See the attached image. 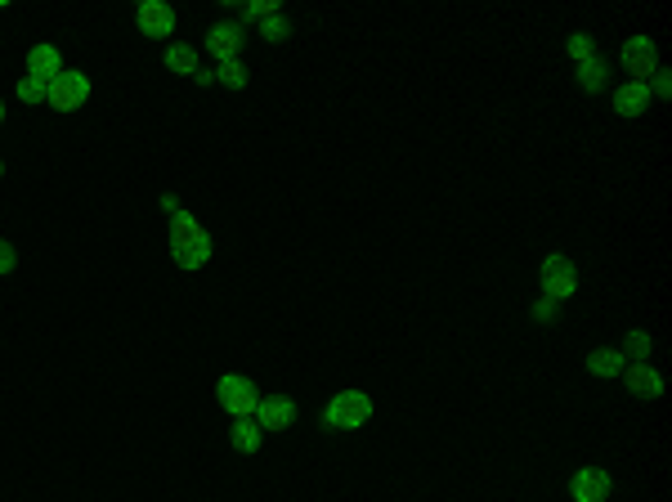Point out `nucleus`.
I'll return each instance as SVG.
<instances>
[{
	"instance_id": "nucleus-1",
	"label": "nucleus",
	"mask_w": 672,
	"mask_h": 502,
	"mask_svg": "<svg viewBox=\"0 0 672 502\" xmlns=\"http://www.w3.org/2000/svg\"><path fill=\"white\" fill-rule=\"evenodd\" d=\"M211 251H216V243L198 225V216H189V211H175L170 216V256H175L180 269H202L211 260Z\"/></svg>"
},
{
	"instance_id": "nucleus-2",
	"label": "nucleus",
	"mask_w": 672,
	"mask_h": 502,
	"mask_svg": "<svg viewBox=\"0 0 672 502\" xmlns=\"http://www.w3.org/2000/svg\"><path fill=\"white\" fill-rule=\"evenodd\" d=\"M368 417H373V399L364 390H341L323 408V426H332V431H359Z\"/></svg>"
},
{
	"instance_id": "nucleus-3",
	"label": "nucleus",
	"mask_w": 672,
	"mask_h": 502,
	"mask_svg": "<svg viewBox=\"0 0 672 502\" xmlns=\"http://www.w3.org/2000/svg\"><path fill=\"white\" fill-rule=\"evenodd\" d=\"M86 99H90V77L77 72V68H63V72L50 81V95H45V104H50L54 113H77Z\"/></svg>"
},
{
	"instance_id": "nucleus-4",
	"label": "nucleus",
	"mask_w": 672,
	"mask_h": 502,
	"mask_svg": "<svg viewBox=\"0 0 672 502\" xmlns=\"http://www.w3.org/2000/svg\"><path fill=\"white\" fill-rule=\"evenodd\" d=\"M216 399H220V408L225 413H234V417H252L256 413V404H261V390H256V381L252 376H220V386H216Z\"/></svg>"
},
{
	"instance_id": "nucleus-5",
	"label": "nucleus",
	"mask_w": 672,
	"mask_h": 502,
	"mask_svg": "<svg viewBox=\"0 0 672 502\" xmlns=\"http://www.w3.org/2000/svg\"><path fill=\"white\" fill-rule=\"evenodd\" d=\"M574 292H578V269H574V260H569V256H547V260H542V296L565 301V296H574Z\"/></svg>"
},
{
	"instance_id": "nucleus-6",
	"label": "nucleus",
	"mask_w": 672,
	"mask_h": 502,
	"mask_svg": "<svg viewBox=\"0 0 672 502\" xmlns=\"http://www.w3.org/2000/svg\"><path fill=\"white\" fill-rule=\"evenodd\" d=\"M623 72H632V81H650L655 72H659V59H655V41L650 36H632L628 45H623Z\"/></svg>"
},
{
	"instance_id": "nucleus-7",
	"label": "nucleus",
	"mask_w": 672,
	"mask_h": 502,
	"mask_svg": "<svg viewBox=\"0 0 672 502\" xmlns=\"http://www.w3.org/2000/svg\"><path fill=\"white\" fill-rule=\"evenodd\" d=\"M252 417H256L261 431H287L296 422V404L287 395H261V404H256Z\"/></svg>"
},
{
	"instance_id": "nucleus-8",
	"label": "nucleus",
	"mask_w": 672,
	"mask_h": 502,
	"mask_svg": "<svg viewBox=\"0 0 672 502\" xmlns=\"http://www.w3.org/2000/svg\"><path fill=\"white\" fill-rule=\"evenodd\" d=\"M134 23H139V32L143 36H170L175 32V9L170 5H161V0H143L139 9H134Z\"/></svg>"
},
{
	"instance_id": "nucleus-9",
	"label": "nucleus",
	"mask_w": 672,
	"mask_h": 502,
	"mask_svg": "<svg viewBox=\"0 0 672 502\" xmlns=\"http://www.w3.org/2000/svg\"><path fill=\"white\" fill-rule=\"evenodd\" d=\"M569 494H574V502H605L610 498V471H601V467H583V471H574Z\"/></svg>"
},
{
	"instance_id": "nucleus-10",
	"label": "nucleus",
	"mask_w": 672,
	"mask_h": 502,
	"mask_svg": "<svg viewBox=\"0 0 672 502\" xmlns=\"http://www.w3.org/2000/svg\"><path fill=\"white\" fill-rule=\"evenodd\" d=\"M243 23H216L211 32H207V50L216 54V63H229V59H238V50H243Z\"/></svg>"
},
{
	"instance_id": "nucleus-11",
	"label": "nucleus",
	"mask_w": 672,
	"mask_h": 502,
	"mask_svg": "<svg viewBox=\"0 0 672 502\" xmlns=\"http://www.w3.org/2000/svg\"><path fill=\"white\" fill-rule=\"evenodd\" d=\"M623 381H628V390H632L637 399H659V395H664V376L655 373L650 364H628V368H623Z\"/></svg>"
},
{
	"instance_id": "nucleus-12",
	"label": "nucleus",
	"mask_w": 672,
	"mask_h": 502,
	"mask_svg": "<svg viewBox=\"0 0 672 502\" xmlns=\"http://www.w3.org/2000/svg\"><path fill=\"white\" fill-rule=\"evenodd\" d=\"M59 72H63V54H59L54 45H32V50H27V77L54 81Z\"/></svg>"
},
{
	"instance_id": "nucleus-13",
	"label": "nucleus",
	"mask_w": 672,
	"mask_h": 502,
	"mask_svg": "<svg viewBox=\"0 0 672 502\" xmlns=\"http://www.w3.org/2000/svg\"><path fill=\"white\" fill-rule=\"evenodd\" d=\"M614 108H619V117H641L650 108V90L641 81H628V86L614 90Z\"/></svg>"
},
{
	"instance_id": "nucleus-14",
	"label": "nucleus",
	"mask_w": 672,
	"mask_h": 502,
	"mask_svg": "<svg viewBox=\"0 0 672 502\" xmlns=\"http://www.w3.org/2000/svg\"><path fill=\"white\" fill-rule=\"evenodd\" d=\"M578 90H587V95H596V90H605V81H610V68H605V59L596 54V59H587V63H578Z\"/></svg>"
},
{
	"instance_id": "nucleus-15",
	"label": "nucleus",
	"mask_w": 672,
	"mask_h": 502,
	"mask_svg": "<svg viewBox=\"0 0 672 502\" xmlns=\"http://www.w3.org/2000/svg\"><path fill=\"white\" fill-rule=\"evenodd\" d=\"M623 368H628V364H623L619 350H592V355H587V373L592 376H619Z\"/></svg>"
},
{
	"instance_id": "nucleus-16",
	"label": "nucleus",
	"mask_w": 672,
	"mask_h": 502,
	"mask_svg": "<svg viewBox=\"0 0 672 502\" xmlns=\"http://www.w3.org/2000/svg\"><path fill=\"white\" fill-rule=\"evenodd\" d=\"M166 68L180 77H198V50L193 45H170L166 50Z\"/></svg>"
},
{
	"instance_id": "nucleus-17",
	"label": "nucleus",
	"mask_w": 672,
	"mask_h": 502,
	"mask_svg": "<svg viewBox=\"0 0 672 502\" xmlns=\"http://www.w3.org/2000/svg\"><path fill=\"white\" fill-rule=\"evenodd\" d=\"M229 440H234V449H238V453H256V449H261V440H265V431H261L252 417H243V422L234 426V435H229Z\"/></svg>"
},
{
	"instance_id": "nucleus-18",
	"label": "nucleus",
	"mask_w": 672,
	"mask_h": 502,
	"mask_svg": "<svg viewBox=\"0 0 672 502\" xmlns=\"http://www.w3.org/2000/svg\"><path fill=\"white\" fill-rule=\"evenodd\" d=\"M565 54H569L574 63H587V59H596V41H592L587 32H574V36L565 41Z\"/></svg>"
},
{
	"instance_id": "nucleus-19",
	"label": "nucleus",
	"mask_w": 672,
	"mask_h": 502,
	"mask_svg": "<svg viewBox=\"0 0 672 502\" xmlns=\"http://www.w3.org/2000/svg\"><path fill=\"white\" fill-rule=\"evenodd\" d=\"M216 81H220V86H229V90H243V86H247V68H243L238 59H229V63H220V68H216Z\"/></svg>"
},
{
	"instance_id": "nucleus-20",
	"label": "nucleus",
	"mask_w": 672,
	"mask_h": 502,
	"mask_svg": "<svg viewBox=\"0 0 672 502\" xmlns=\"http://www.w3.org/2000/svg\"><path fill=\"white\" fill-rule=\"evenodd\" d=\"M45 95H50V81H36V77H23L18 81V99L23 104H45Z\"/></svg>"
},
{
	"instance_id": "nucleus-21",
	"label": "nucleus",
	"mask_w": 672,
	"mask_h": 502,
	"mask_svg": "<svg viewBox=\"0 0 672 502\" xmlns=\"http://www.w3.org/2000/svg\"><path fill=\"white\" fill-rule=\"evenodd\" d=\"M623 359H637V364H646V355H650V337L646 332H628V341H623V350H619Z\"/></svg>"
},
{
	"instance_id": "nucleus-22",
	"label": "nucleus",
	"mask_w": 672,
	"mask_h": 502,
	"mask_svg": "<svg viewBox=\"0 0 672 502\" xmlns=\"http://www.w3.org/2000/svg\"><path fill=\"white\" fill-rule=\"evenodd\" d=\"M261 36H265L269 45H278V41H287V36H291V23H287L282 14H273V18L261 23Z\"/></svg>"
},
{
	"instance_id": "nucleus-23",
	"label": "nucleus",
	"mask_w": 672,
	"mask_h": 502,
	"mask_svg": "<svg viewBox=\"0 0 672 502\" xmlns=\"http://www.w3.org/2000/svg\"><path fill=\"white\" fill-rule=\"evenodd\" d=\"M273 14H278V5H273V0H256V5H247V9H243V18H247V23H265V18H273Z\"/></svg>"
},
{
	"instance_id": "nucleus-24",
	"label": "nucleus",
	"mask_w": 672,
	"mask_h": 502,
	"mask_svg": "<svg viewBox=\"0 0 672 502\" xmlns=\"http://www.w3.org/2000/svg\"><path fill=\"white\" fill-rule=\"evenodd\" d=\"M556 314H560V301H551V296L534 301V323H556Z\"/></svg>"
},
{
	"instance_id": "nucleus-25",
	"label": "nucleus",
	"mask_w": 672,
	"mask_h": 502,
	"mask_svg": "<svg viewBox=\"0 0 672 502\" xmlns=\"http://www.w3.org/2000/svg\"><path fill=\"white\" fill-rule=\"evenodd\" d=\"M646 90H650V99H655V95H659V99H668V95H672V77L659 68V72H655V86H646Z\"/></svg>"
},
{
	"instance_id": "nucleus-26",
	"label": "nucleus",
	"mask_w": 672,
	"mask_h": 502,
	"mask_svg": "<svg viewBox=\"0 0 672 502\" xmlns=\"http://www.w3.org/2000/svg\"><path fill=\"white\" fill-rule=\"evenodd\" d=\"M14 265H18V256H14V247H9V243L0 238V274H9Z\"/></svg>"
},
{
	"instance_id": "nucleus-27",
	"label": "nucleus",
	"mask_w": 672,
	"mask_h": 502,
	"mask_svg": "<svg viewBox=\"0 0 672 502\" xmlns=\"http://www.w3.org/2000/svg\"><path fill=\"white\" fill-rule=\"evenodd\" d=\"M0 126H5V104H0Z\"/></svg>"
},
{
	"instance_id": "nucleus-28",
	"label": "nucleus",
	"mask_w": 672,
	"mask_h": 502,
	"mask_svg": "<svg viewBox=\"0 0 672 502\" xmlns=\"http://www.w3.org/2000/svg\"><path fill=\"white\" fill-rule=\"evenodd\" d=\"M0 175H5V162H0Z\"/></svg>"
}]
</instances>
